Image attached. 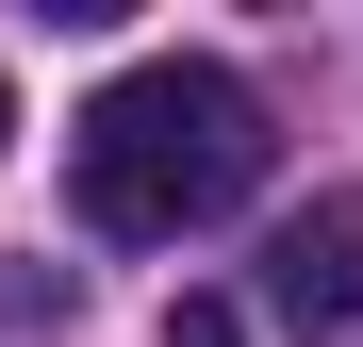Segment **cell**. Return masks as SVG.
Returning <instances> with one entry per match:
<instances>
[{
  "mask_svg": "<svg viewBox=\"0 0 363 347\" xmlns=\"http://www.w3.org/2000/svg\"><path fill=\"white\" fill-rule=\"evenodd\" d=\"M67 182H83V231L116 248H182V231H215L231 199L264 182V99L199 67V50H165V67H116L67 133Z\"/></svg>",
  "mask_w": 363,
  "mask_h": 347,
  "instance_id": "cell-1",
  "label": "cell"
},
{
  "mask_svg": "<svg viewBox=\"0 0 363 347\" xmlns=\"http://www.w3.org/2000/svg\"><path fill=\"white\" fill-rule=\"evenodd\" d=\"M264 314L297 347H363V182L347 199H297L264 231Z\"/></svg>",
  "mask_w": 363,
  "mask_h": 347,
  "instance_id": "cell-2",
  "label": "cell"
},
{
  "mask_svg": "<svg viewBox=\"0 0 363 347\" xmlns=\"http://www.w3.org/2000/svg\"><path fill=\"white\" fill-rule=\"evenodd\" d=\"M0 149H17V83H0Z\"/></svg>",
  "mask_w": 363,
  "mask_h": 347,
  "instance_id": "cell-4",
  "label": "cell"
},
{
  "mask_svg": "<svg viewBox=\"0 0 363 347\" xmlns=\"http://www.w3.org/2000/svg\"><path fill=\"white\" fill-rule=\"evenodd\" d=\"M165 347H248V314H231V298H182V314H165Z\"/></svg>",
  "mask_w": 363,
  "mask_h": 347,
  "instance_id": "cell-3",
  "label": "cell"
}]
</instances>
